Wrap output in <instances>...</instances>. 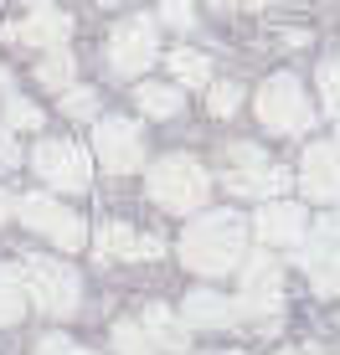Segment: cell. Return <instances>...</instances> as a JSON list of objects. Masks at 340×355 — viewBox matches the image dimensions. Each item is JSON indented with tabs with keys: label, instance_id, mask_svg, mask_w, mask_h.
<instances>
[{
	"label": "cell",
	"instance_id": "1",
	"mask_svg": "<svg viewBox=\"0 0 340 355\" xmlns=\"http://www.w3.org/2000/svg\"><path fill=\"white\" fill-rule=\"evenodd\" d=\"M242 252H248V222H242L237 211H206L186 227V237H180V263H186L191 273H201V278L232 273L242 263Z\"/></svg>",
	"mask_w": 340,
	"mask_h": 355
},
{
	"label": "cell",
	"instance_id": "2",
	"mask_svg": "<svg viewBox=\"0 0 340 355\" xmlns=\"http://www.w3.org/2000/svg\"><path fill=\"white\" fill-rule=\"evenodd\" d=\"M206 191H212V175H206L191 155H165V160L150 165V196L176 216L206 206Z\"/></svg>",
	"mask_w": 340,
	"mask_h": 355
},
{
	"label": "cell",
	"instance_id": "3",
	"mask_svg": "<svg viewBox=\"0 0 340 355\" xmlns=\"http://www.w3.org/2000/svg\"><path fill=\"white\" fill-rule=\"evenodd\" d=\"M16 273H21L26 299H31L42 314L67 320V314L78 309V293H83V288H78V273H72L67 263H57V258H21Z\"/></svg>",
	"mask_w": 340,
	"mask_h": 355
},
{
	"label": "cell",
	"instance_id": "4",
	"mask_svg": "<svg viewBox=\"0 0 340 355\" xmlns=\"http://www.w3.org/2000/svg\"><path fill=\"white\" fill-rule=\"evenodd\" d=\"M278 288H284L278 258H273L269 248H253V252H248V263H242V304H237V314L273 324L278 304H284V293H278Z\"/></svg>",
	"mask_w": 340,
	"mask_h": 355
},
{
	"label": "cell",
	"instance_id": "5",
	"mask_svg": "<svg viewBox=\"0 0 340 355\" xmlns=\"http://www.w3.org/2000/svg\"><path fill=\"white\" fill-rule=\"evenodd\" d=\"M258 119H263L273 134H305V129L314 124V108H309L305 88H299L289 72H278V78H269V83L258 88Z\"/></svg>",
	"mask_w": 340,
	"mask_h": 355
},
{
	"label": "cell",
	"instance_id": "6",
	"mask_svg": "<svg viewBox=\"0 0 340 355\" xmlns=\"http://www.w3.org/2000/svg\"><path fill=\"white\" fill-rule=\"evenodd\" d=\"M31 170L52 191H88V180H93L88 155H83V144H72V139H42L31 150Z\"/></svg>",
	"mask_w": 340,
	"mask_h": 355
},
{
	"label": "cell",
	"instance_id": "7",
	"mask_svg": "<svg viewBox=\"0 0 340 355\" xmlns=\"http://www.w3.org/2000/svg\"><path fill=\"white\" fill-rule=\"evenodd\" d=\"M155 57H160V46H155V21L150 16H129L124 26H114V36H108V62H114V72L144 78L155 67Z\"/></svg>",
	"mask_w": 340,
	"mask_h": 355
},
{
	"label": "cell",
	"instance_id": "8",
	"mask_svg": "<svg viewBox=\"0 0 340 355\" xmlns=\"http://www.w3.org/2000/svg\"><path fill=\"white\" fill-rule=\"evenodd\" d=\"M93 155H99L103 170L114 175H129V170L144 165V134L129 119H99L93 124Z\"/></svg>",
	"mask_w": 340,
	"mask_h": 355
},
{
	"label": "cell",
	"instance_id": "9",
	"mask_svg": "<svg viewBox=\"0 0 340 355\" xmlns=\"http://www.w3.org/2000/svg\"><path fill=\"white\" fill-rule=\"evenodd\" d=\"M16 216L26 222L31 232H42V237H52L57 248H83V222L67 211L62 201H52V196H42V191H31V196H21L16 201Z\"/></svg>",
	"mask_w": 340,
	"mask_h": 355
},
{
	"label": "cell",
	"instance_id": "10",
	"mask_svg": "<svg viewBox=\"0 0 340 355\" xmlns=\"http://www.w3.org/2000/svg\"><path fill=\"white\" fill-rule=\"evenodd\" d=\"M305 232H309V216H305V206H294V201H263L258 206V216H253V237L263 242V248H299L305 242Z\"/></svg>",
	"mask_w": 340,
	"mask_h": 355
},
{
	"label": "cell",
	"instance_id": "11",
	"mask_svg": "<svg viewBox=\"0 0 340 355\" xmlns=\"http://www.w3.org/2000/svg\"><path fill=\"white\" fill-rule=\"evenodd\" d=\"M299 191L320 206H340V144H309L299 160Z\"/></svg>",
	"mask_w": 340,
	"mask_h": 355
},
{
	"label": "cell",
	"instance_id": "12",
	"mask_svg": "<svg viewBox=\"0 0 340 355\" xmlns=\"http://www.w3.org/2000/svg\"><path fill=\"white\" fill-rule=\"evenodd\" d=\"M67 31H72V16L67 10H52V6H36L26 21H16V26H6V42H16V46H62L67 42Z\"/></svg>",
	"mask_w": 340,
	"mask_h": 355
},
{
	"label": "cell",
	"instance_id": "13",
	"mask_svg": "<svg viewBox=\"0 0 340 355\" xmlns=\"http://www.w3.org/2000/svg\"><path fill=\"white\" fill-rule=\"evenodd\" d=\"M227 186L237 196H253V201H278V196H289V170L263 160L253 170H227Z\"/></svg>",
	"mask_w": 340,
	"mask_h": 355
},
{
	"label": "cell",
	"instance_id": "14",
	"mask_svg": "<svg viewBox=\"0 0 340 355\" xmlns=\"http://www.w3.org/2000/svg\"><path fill=\"white\" fill-rule=\"evenodd\" d=\"M139 324H144V335H150V345H165L170 355H186L191 350V324L180 320V314H170L165 304H150Z\"/></svg>",
	"mask_w": 340,
	"mask_h": 355
},
{
	"label": "cell",
	"instance_id": "15",
	"mask_svg": "<svg viewBox=\"0 0 340 355\" xmlns=\"http://www.w3.org/2000/svg\"><path fill=\"white\" fill-rule=\"evenodd\" d=\"M186 324L191 329H227V324H237V304L212 288H196V293H186Z\"/></svg>",
	"mask_w": 340,
	"mask_h": 355
},
{
	"label": "cell",
	"instance_id": "16",
	"mask_svg": "<svg viewBox=\"0 0 340 355\" xmlns=\"http://www.w3.org/2000/svg\"><path fill=\"white\" fill-rule=\"evenodd\" d=\"M165 67H170V78H176L180 88H206V83H212V62H206L201 52H191V46H176V52L165 57Z\"/></svg>",
	"mask_w": 340,
	"mask_h": 355
},
{
	"label": "cell",
	"instance_id": "17",
	"mask_svg": "<svg viewBox=\"0 0 340 355\" xmlns=\"http://www.w3.org/2000/svg\"><path fill=\"white\" fill-rule=\"evenodd\" d=\"M135 103H139V114H150V119H176L180 114V88H170V83H139Z\"/></svg>",
	"mask_w": 340,
	"mask_h": 355
},
{
	"label": "cell",
	"instance_id": "18",
	"mask_svg": "<svg viewBox=\"0 0 340 355\" xmlns=\"http://www.w3.org/2000/svg\"><path fill=\"white\" fill-rule=\"evenodd\" d=\"M93 248H99V258L108 263V258H139V237L129 227H119V222H103L99 232H93Z\"/></svg>",
	"mask_w": 340,
	"mask_h": 355
},
{
	"label": "cell",
	"instance_id": "19",
	"mask_svg": "<svg viewBox=\"0 0 340 355\" xmlns=\"http://www.w3.org/2000/svg\"><path fill=\"white\" fill-rule=\"evenodd\" d=\"M36 83L52 88V93H62L72 83V52H67V46H46V52H42V62H36Z\"/></svg>",
	"mask_w": 340,
	"mask_h": 355
},
{
	"label": "cell",
	"instance_id": "20",
	"mask_svg": "<svg viewBox=\"0 0 340 355\" xmlns=\"http://www.w3.org/2000/svg\"><path fill=\"white\" fill-rule=\"evenodd\" d=\"M26 314V288L16 268H0V324H16Z\"/></svg>",
	"mask_w": 340,
	"mask_h": 355
},
{
	"label": "cell",
	"instance_id": "21",
	"mask_svg": "<svg viewBox=\"0 0 340 355\" xmlns=\"http://www.w3.org/2000/svg\"><path fill=\"white\" fill-rule=\"evenodd\" d=\"M299 258H330V263H340V216H325V222L314 227L309 248L299 252Z\"/></svg>",
	"mask_w": 340,
	"mask_h": 355
},
{
	"label": "cell",
	"instance_id": "22",
	"mask_svg": "<svg viewBox=\"0 0 340 355\" xmlns=\"http://www.w3.org/2000/svg\"><path fill=\"white\" fill-rule=\"evenodd\" d=\"M305 263V273H309V284H314V293H340V263H330V258H299Z\"/></svg>",
	"mask_w": 340,
	"mask_h": 355
},
{
	"label": "cell",
	"instance_id": "23",
	"mask_svg": "<svg viewBox=\"0 0 340 355\" xmlns=\"http://www.w3.org/2000/svg\"><path fill=\"white\" fill-rule=\"evenodd\" d=\"M114 345H119V355H155L144 324H135V320H119V324H114Z\"/></svg>",
	"mask_w": 340,
	"mask_h": 355
},
{
	"label": "cell",
	"instance_id": "24",
	"mask_svg": "<svg viewBox=\"0 0 340 355\" xmlns=\"http://www.w3.org/2000/svg\"><path fill=\"white\" fill-rule=\"evenodd\" d=\"M242 103V88L237 83H206V108H212L216 119H232Z\"/></svg>",
	"mask_w": 340,
	"mask_h": 355
},
{
	"label": "cell",
	"instance_id": "25",
	"mask_svg": "<svg viewBox=\"0 0 340 355\" xmlns=\"http://www.w3.org/2000/svg\"><path fill=\"white\" fill-rule=\"evenodd\" d=\"M6 129L16 134V129H42V108L31 103V98H16L10 93L6 98Z\"/></svg>",
	"mask_w": 340,
	"mask_h": 355
},
{
	"label": "cell",
	"instance_id": "26",
	"mask_svg": "<svg viewBox=\"0 0 340 355\" xmlns=\"http://www.w3.org/2000/svg\"><path fill=\"white\" fill-rule=\"evenodd\" d=\"M320 93H325V108H330L335 129H340V57L320 62Z\"/></svg>",
	"mask_w": 340,
	"mask_h": 355
},
{
	"label": "cell",
	"instance_id": "27",
	"mask_svg": "<svg viewBox=\"0 0 340 355\" xmlns=\"http://www.w3.org/2000/svg\"><path fill=\"white\" fill-rule=\"evenodd\" d=\"M62 114L67 119H93L99 114V93L93 88H62Z\"/></svg>",
	"mask_w": 340,
	"mask_h": 355
},
{
	"label": "cell",
	"instance_id": "28",
	"mask_svg": "<svg viewBox=\"0 0 340 355\" xmlns=\"http://www.w3.org/2000/svg\"><path fill=\"white\" fill-rule=\"evenodd\" d=\"M227 160H232V170H253V165L269 160V155H263L258 144H232V150H227Z\"/></svg>",
	"mask_w": 340,
	"mask_h": 355
},
{
	"label": "cell",
	"instance_id": "29",
	"mask_svg": "<svg viewBox=\"0 0 340 355\" xmlns=\"http://www.w3.org/2000/svg\"><path fill=\"white\" fill-rule=\"evenodd\" d=\"M36 355H93V350H78L67 335H46L42 345H36Z\"/></svg>",
	"mask_w": 340,
	"mask_h": 355
},
{
	"label": "cell",
	"instance_id": "30",
	"mask_svg": "<svg viewBox=\"0 0 340 355\" xmlns=\"http://www.w3.org/2000/svg\"><path fill=\"white\" fill-rule=\"evenodd\" d=\"M165 21H170V26H191V6H186V0H165Z\"/></svg>",
	"mask_w": 340,
	"mask_h": 355
},
{
	"label": "cell",
	"instance_id": "31",
	"mask_svg": "<svg viewBox=\"0 0 340 355\" xmlns=\"http://www.w3.org/2000/svg\"><path fill=\"white\" fill-rule=\"evenodd\" d=\"M21 165V150H16V139H10V129L0 134V170H16Z\"/></svg>",
	"mask_w": 340,
	"mask_h": 355
},
{
	"label": "cell",
	"instance_id": "32",
	"mask_svg": "<svg viewBox=\"0 0 340 355\" xmlns=\"http://www.w3.org/2000/svg\"><path fill=\"white\" fill-rule=\"evenodd\" d=\"M10 211H16V201H10V196L0 191V227H6V216H10Z\"/></svg>",
	"mask_w": 340,
	"mask_h": 355
},
{
	"label": "cell",
	"instance_id": "33",
	"mask_svg": "<svg viewBox=\"0 0 340 355\" xmlns=\"http://www.w3.org/2000/svg\"><path fill=\"white\" fill-rule=\"evenodd\" d=\"M0 98H10V72L0 67Z\"/></svg>",
	"mask_w": 340,
	"mask_h": 355
},
{
	"label": "cell",
	"instance_id": "34",
	"mask_svg": "<svg viewBox=\"0 0 340 355\" xmlns=\"http://www.w3.org/2000/svg\"><path fill=\"white\" fill-rule=\"evenodd\" d=\"M206 6H232V0H206Z\"/></svg>",
	"mask_w": 340,
	"mask_h": 355
},
{
	"label": "cell",
	"instance_id": "35",
	"mask_svg": "<svg viewBox=\"0 0 340 355\" xmlns=\"http://www.w3.org/2000/svg\"><path fill=\"white\" fill-rule=\"evenodd\" d=\"M248 6H273V0H248Z\"/></svg>",
	"mask_w": 340,
	"mask_h": 355
},
{
	"label": "cell",
	"instance_id": "36",
	"mask_svg": "<svg viewBox=\"0 0 340 355\" xmlns=\"http://www.w3.org/2000/svg\"><path fill=\"white\" fill-rule=\"evenodd\" d=\"M26 6H46V0H26Z\"/></svg>",
	"mask_w": 340,
	"mask_h": 355
},
{
	"label": "cell",
	"instance_id": "37",
	"mask_svg": "<svg viewBox=\"0 0 340 355\" xmlns=\"http://www.w3.org/2000/svg\"><path fill=\"white\" fill-rule=\"evenodd\" d=\"M99 6H119V0H99Z\"/></svg>",
	"mask_w": 340,
	"mask_h": 355
},
{
	"label": "cell",
	"instance_id": "38",
	"mask_svg": "<svg viewBox=\"0 0 340 355\" xmlns=\"http://www.w3.org/2000/svg\"><path fill=\"white\" fill-rule=\"evenodd\" d=\"M227 355H242V350H227Z\"/></svg>",
	"mask_w": 340,
	"mask_h": 355
},
{
	"label": "cell",
	"instance_id": "39",
	"mask_svg": "<svg viewBox=\"0 0 340 355\" xmlns=\"http://www.w3.org/2000/svg\"><path fill=\"white\" fill-rule=\"evenodd\" d=\"M284 355H294V350H284Z\"/></svg>",
	"mask_w": 340,
	"mask_h": 355
}]
</instances>
